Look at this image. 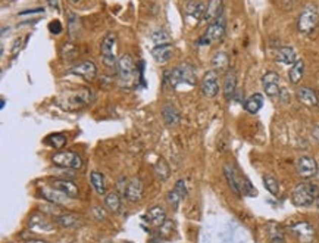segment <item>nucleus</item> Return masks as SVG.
Here are the masks:
<instances>
[{
  "label": "nucleus",
  "instance_id": "6",
  "mask_svg": "<svg viewBox=\"0 0 319 243\" xmlns=\"http://www.w3.org/2000/svg\"><path fill=\"white\" fill-rule=\"evenodd\" d=\"M116 70H118L119 78L125 84L131 83L136 77V62L133 59V56L128 53L119 56V59L116 61Z\"/></svg>",
  "mask_w": 319,
  "mask_h": 243
},
{
  "label": "nucleus",
  "instance_id": "16",
  "mask_svg": "<svg viewBox=\"0 0 319 243\" xmlns=\"http://www.w3.org/2000/svg\"><path fill=\"white\" fill-rule=\"evenodd\" d=\"M124 195L130 202H138L140 199L143 198V183H141V180L137 179V177L131 179L125 186Z\"/></svg>",
  "mask_w": 319,
  "mask_h": 243
},
{
  "label": "nucleus",
  "instance_id": "42",
  "mask_svg": "<svg viewBox=\"0 0 319 243\" xmlns=\"http://www.w3.org/2000/svg\"><path fill=\"white\" fill-rule=\"evenodd\" d=\"M91 215H93L96 220L102 221V220L106 218V211H105L100 205H94V206L91 208Z\"/></svg>",
  "mask_w": 319,
  "mask_h": 243
},
{
  "label": "nucleus",
  "instance_id": "2",
  "mask_svg": "<svg viewBox=\"0 0 319 243\" xmlns=\"http://www.w3.org/2000/svg\"><path fill=\"white\" fill-rule=\"evenodd\" d=\"M91 100V91L89 89H79V90H68L65 96L61 97L62 107L71 111H75L79 108L89 105Z\"/></svg>",
  "mask_w": 319,
  "mask_h": 243
},
{
  "label": "nucleus",
  "instance_id": "30",
  "mask_svg": "<svg viewBox=\"0 0 319 243\" xmlns=\"http://www.w3.org/2000/svg\"><path fill=\"white\" fill-rule=\"evenodd\" d=\"M105 205L106 208L113 214H118L121 211L122 203H121V198L116 192H109L106 193V198H105Z\"/></svg>",
  "mask_w": 319,
  "mask_h": 243
},
{
  "label": "nucleus",
  "instance_id": "3",
  "mask_svg": "<svg viewBox=\"0 0 319 243\" xmlns=\"http://www.w3.org/2000/svg\"><path fill=\"white\" fill-rule=\"evenodd\" d=\"M319 19L318 8L315 3H306L304 8L302 9L300 15H299V21H297V28L300 32L307 34L310 31L315 30L316 24Z\"/></svg>",
  "mask_w": 319,
  "mask_h": 243
},
{
  "label": "nucleus",
  "instance_id": "7",
  "mask_svg": "<svg viewBox=\"0 0 319 243\" xmlns=\"http://www.w3.org/2000/svg\"><path fill=\"white\" fill-rule=\"evenodd\" d=\"M115 45H116V34L115 32H107L102 40L100 45V56L102 61L105 62L106 66H113L115 61Z\"/></svg>",
  "mask_w": 319,
  "mask_h": 243
},
{
  "label": "nucleus",
  "instance_id": "49",
  "mask_svg": "<svg viewBox=\"0 0 319 243\" xmlns=\"http://www.w3.org/2000/svg\"><path fill=\"white\" fill-rule=\"evenodd\" d=\"M71 2H72V3H74V5H78V3H79V2H81V0H71Z\"/></svg>",
  "mask_w": 319,
  "mask_h": 243
},
{
  "label": "nucleus",
  "instance_id": "19",
  "mask_svg": "<svg viewBox=\"0 0 319 243\" xmlns=\"http://www.w3.org/2000/svg\"><path fill=\"white\" fill-rule=\"evenodd\" d=\"M235 89H237V73L234 70H228L224 76V84H222V91L227 100H231L234 97Z\"/></svg>",
  "mask_w": 319,
  "mask_h": 243
},
{
  "label": "nucleus",
  "instance_id": "21",
  "mask_svg": "<svg viewBox=\"0 0 319 243\" xmlns=\"http://www.w3.org/2000/svg\"><path fill=\"white\" fill-rule=\"evenodd\" d=\"M205 11H206V5H203V2H200V0H191L185 5V14L190 18H193L196 22L203 19Z\"/></svg>",
  "mask_w": 319,
  "mask_h": 243
},
{
  "label": "nucleus",
  "instance_id": "50",
  "mask_svg": "<svg viewBox=\"0 0 319 243\" xmlns=\"http://www.w3.org/2000/svg\"><path fill=\"white\" fill-rule=\"evenodd\" d=\"M316 206L319 208V195H318V198H316Z\"/></svg>",
  "mask_w": 319,
  "mask_h": 243
},
{
  "label": "nucleus",
  "instance_id": "37",
  "mask_svg": "<svg viewBox=\"0 0 319 243\" xmlns=\"http://www.w3.org/2000/svg\"><path fill=\"white\" fill-rule=\"evenodd\" d=\"M152 40L156 46L169 45L171 43V34L165 28H157L152 32Z\"/></svg>",
  "mask_w": 319,
  "mask_h": 243
},
{
  "label": "nucleus",
  "instance_id": "12",
  "mask_svg": "<svg viewBox=\"0 0 319 243\" xmlns=\"http://www.w3.org/2000/svg\"><path fill=\"white\" fill-rule=\"evenodd\" d=\"M69 73L76 77H81V78H84L87 81H91L97 76V66H96V63L93 61H84L74 65L69 70Z\"/></svg>",
  "mask_w": 319,
  "mask_h": 243
},
{
  "label": "nucleus",
  "instance_id": "29",
  "mask_svg": "<svg viewBox=\"0 0 319 243\" xmlns=\"http://www.w3.org/2000/svg\"><path fill=\"white\" fill-rule=\"evenodd\" d=\"M90 182L91 186L94 187V190H96L99 195H106V183H105V177H103L102 172H99V171H91Z\"/></svg>",
  "mask_w": 319,
  "mask_h": 243
},
{
  "label": "nucleus",
  "instance_id": "27",
  "mask_svg": "<svg viewBox=\"0 0 319 243\" xmlns=\"http://www.w3.org/2000/svg\"><path fill=\"white\" fill-rule=\"evenodd\" d=\"M164 81L167 84L168 87L171 89H175L180 83H184L182 81V74H181V68L177 66V68H172L165 73V77H164Z\"/></svg>",
  "mask_w": 319,
  "mask_h": 243
},
{
  "label": "nucleus",
  "instance_id": "28",
  "mask_svg": "<svg viewBox=\"0 0 319 243\" xmlns=\"http://www.w3.org/2000/svg\"><path fill=\"white\" fill-rule=\"evenodd\" d=\"M276 61L280 63H284V65H293L297 61V56H296V52L293 47H281L278 50V55H276Z\"/></svg>",
  "mask_w": 319,
  "mask_h": 243
},
{
  "label": "nucleus",
  "instance_id": "8",
  "mask_svg": "<svg viewBox=\"0 0 319 243\" xmlns=\"http://www.w3.org/2000/svg\"><path fill=\"white\" fill-rule=\"evenodd\" d=\"M290 231L300 243H312L315 239V228L307 221H299L290 227Z\"/></svg>",
  "mask_w": 319,
  "mask_h": 243
},
{
  "label": "nucleus",
  "instance_id": "44",
  "mask_svg": "<svg viewBox=\"0 0 319 243\" xmlns=\"http://www.w3.org/2000/svg\"><path fill=\"white\" fill-rule=\"evenodd\" d=\"M49 30L50 32H53V34H59L62 31V24L59 19H55V21H52L50 24H49Z\"/></svg>",
  "mask_w": 319,
  "mask_h": 243
},
{
  "label": "nucleus",
  "instance_id": "13",
  "mask_svg": "<svg viewBox=\"0 0 319 243\" xmlns=\"http://www.w3.org/2000/svg\"><path fill=\"white\" fill-rule=\"evenodd\" d=\"M52 187L61 190L62 193H65L68 198L76 199L79 196V190H78V186L72 180H68V179H56L53 182L49 183Z\"/></svg>",
  "mask_w": 319,
  "mask_h": 243
},
{
  "label": "nucleus",
  "instance_id": "25",
  "mask_svg": "<svg viewBox=\"0 0 319 243\" xmlns=\"http://www.w3.org/2000/svg\"><path fill=\"white\" fill-rule=\"evenodd\" d=\"M263 107V96L260 94V93H253L250 97H247V100L244 102V109L249 112V114H252V115H255V114H258L259 111L262 109Z\"/></svg>",
  "mask_w": 319,
  "mask_h": 243
},
{
  "label": "nucleus",
  "instance_id": "34",
  "mask_svg": "<svg viewBox=\"0 0 319 243\" xmlns=\"http://www.w3.org/2000/svg\"><path fill=\"white\" fill-rule=\"evenodd\" d=\"M154 172H156V177L161 182L168 180V177L171 174V169H169V165H168V162L165 159H157V162L154 164Z\"/></svg>",
  "mask_w": 319,
  "mask_h": 243
},
{
  "label": "nucleus",
  "instance_id": "22",
  "mask_svg": "<svg viewBox=\"0 0 319 243\" xmlns=\"http://www.w3.org/2000/svg\"><path fill=\"white\" fill-rule=\"evenodd\" d=\"M174 53V47L172 45H161V46H154L152 50V56L154 61L157 63H167L171 56Z\"/></svg>",
  "mask_w": 319,
  "mask_h": 243
},
{
  "label": "nucleus",
  "instance_id": "10",
  "mask_svg": "<svg viewBox=\"0 0 319 243\" xmlns=\"http://www.w3.org/2000/svg\"><path fill=\"white\" fill-rule=\"evenodd\" d=\"M262 86L263 91L269 97H278L281 94V87H280V76L275 71H268L263 78H262Z\"/></svg>",
  "mask_w": 319,
  "mask_h": 243
},
{
  "label": "nucleus",
  "instance_id": "40",
  "mask_svg": "<svg viewBox=\"0 0 319 243\" xmlns=\"http://www.w3.org/2000/svg\"><path fill=\"white\" fill-rule=\"evenodd\" d=\"M61 56L65 61H71L76 56V46L72 43H63L61 47Z\"/></svg>",
  "mask_w": 319,
  "mask_h": 243
},
{
  "label": "nucleus",
  "instance_id": "45",
  "mask_svg": "<svg viewBox=\"0 0 319 243\" xmlns=\"http://www.w3.org/2000/svg\"><path fill=\"white\" fill-rule=\"evenodd\" d=\"M18 47L21 49V39H18V40L15 42V45H14V49H12L14 55H16V53H18Z\"/></svg>",
  "mask_w": 319,
  "mask_h": 243
},
{
  "label": "nucleus",
  "instance_id": "35",
  "mask_svg": "<svg viewBox=\"0 0 319 243\" xmlns=\"http://www.w3.org/2000/svg\"><path fill=\"white\" fill-rule=\"evenodd\" d=\"M228 63H229V58L225 52H218L212 58V66L215 71H222L227 70Z\"/></svg>",
  "mask_w": 319,
  "mask_h": 243
},
{
  "label": "nucleus",
  "instance_id": "36",
  "mask_svg": "<svg viewBox=\"0 0 319 243\" xmlns=\"http://www.w3.org/2000/svg\"><path fill=\"white\" fill-rule=\"evenodd\" d=\"M180 68H181L182 81L193 86L196 83V70L190 63H182V65H180Z\"/></svg>",
  "mask_w": 319,
  "mask_h": 243
},
{
  "label": "nucleus",
  "instance_id": "15",
  "mask_svg": "<svg viewBox=\"0 0 319 243\" xmlns=\"http://www.w3.org/2000/svg\"><path fill=\"white\" fill-rule=\"evenodd\" d=\"M146 221L153 227H162L167 223V211L161 205L152 206L146 214Z\"/></svg>",
  "mask_w": 319,
  "mask_h": 243
},
{
  "label": "nucleus",
  "instance_id": "33",
  "mask_svg": "<svg viewBox=\"0 0 319 243\" xmlns=\"http://www.w3.org/2000/svg\"><path fill=\"white\" fill-rule=\"evenodd\" d=\"M79 215L75 214H61L58 217V224L65 228H74L79 224Z\"/></svg>",
  "mask_w": 319,
  "mask_h": 243
},
{
  "label": "nucleus",
  "instance_id": "26",
  "mask_svg": "<svg viewBox=\"0 0 319 243\" xmlns=\"http://www.w3.org/2000/svg\"><path fill=\"white\" fill-rule=\"evenodd\" d=\"M30 227L32 230H38V231H53V226L50 224V221L45 215H37V214L31 215Z\"/></svg>",
  "mask_w": 319,
  "mask_h": 243
},
{
  "label": "nucleus",
  "instance_id": "48",
  "mask_svg": "<svg viewBox=\"0 0 319 243\" xmlns=\"http://www.w3.org/2000/svg\"><path fill=\"white\" fill-rule=\"evenodd\" d=\"M313 136L318 137V138H319V127H316V128L313 130Z\"/></svg>",
  "mask_w": 319,
  "mask_h": 243
},
{
  "label": "nucleus",
  "instance_id": "43",
  "mask_svg": "<svg viewBox=\"0 0 319 243\" xmlns=\"http://www.w3.org/2000/svg\"><path fill=\"white\" fill-rule=\"evenodd\" d=\"M174 190H175L182 199L187 198V186H185V182H184V180H178V182L175 183Z\"/></svg>",
  "mask_w": 319,
  "mask_h": 243
},
{
  "label": "nucleus",
  "instance_id": "39",
  "mask_svg": "<svg viewBox=\"0 0 319 243\" xmlns=\"http://www.w3.org/2000/svg\"><path fill=\"white\" fill-rule=\"evenodd\" d=\"M45 143L50 148H55V149H62L65 145H66V137L63 134H50L45 138Z\"/></svg>",
  "mask_w": 319,
  "mask_h": 243
},
{
  "label": "nucleus",
  "instance_id": "18",
  "mask_svg": "<svg viewBox=\"0 0 319 243\" xmlns=\"http://www.w3.org/2000/svg\"><path fill=\"white\" fill-rule=\"evenodd\" d=\"M224 14V0H208L203 19L212 22Z\"/></svg>",
  "mask_w": 319,
  "mask_h": 243
},
{
  "label": "nucleus",
  "instance_id": "11",
  "mask_svg": "<svg viewBox=\"0 0 319 243\" xmlns=\"http://www.w3.org/2000/svg\"><path fill=\"white\" fill-rule=\"evenodd\" d=\"M296 169H297V172H299V176L300 177H303V179H310V177H313L315 174H316V171H318V164H316V161L312 158V156H300L299 159H297V164H296Z\"/></svg>",
  "mask_w": 319,
  "mask_h": 243
},
{
  "label": "nucleus",
  "instance_id": "4",
  "mask_svg": "<svg viewBox=\"0 0 319 243\" xmlns=\"http://www.w3.org/2000/svg\"><path fill=\"white\" fill-rule=\"evenodd\" d=\"M225 30H227V22H225L224 15H222L208 25V28L205 31V36L200 39L198 45H211V43L221 42L225 36Z\"/></svg>",
  "mask_w": 319,
  "mask_h": 243
},
{
  "label": "nucleus",
  "instance_id": "17",
  "mask_svg": "<svg viewBox=\"0 0 319 243\" xmlns=\"http://www.w3.org/2000/svg\"><path fill=\"white\" fill-rule=\"evenodd\" d=\"M296 97L299 99L300 103H303L306 107H316L319 103L318 93L310 87H306V86L299 87L296 90Z\"/></svg>",
  "mask_w": 319,
  "mask_h": 243
},
{
  "label": "nucleus",
  "instance_id": "23",
  "mask_svg": "<svg viewBox=\"0 0 319 243\" xmlns=\"http://www.w3.org/2000/svg\"><path fill=\"white\" fill-rule=\"evenodd\" d=\"M68 14V32H69V37H71V40H76L78 37H79V32H81V19H79V16L74 14V12H71V11H68L66 12Z\"/></svg>",
  "mask_w": 319,
  "mask_h": 243
},
{
  "label": "nucleus",
  "instance_id": "38",
  "mask_svg": "<svg viewBox=\"0 0 319 243\" xmlns=\"http://www.w3.org/2000/svg\"><path fill=\"white\" fill-rule=\"evenodd\" d=\"M263 186L265 189L272 195V196H278L280 195V183L273 177V176H263Z\"/></svg>",
  "mask_w": 319,
  "mask_h": 243
},
{
  "label": "nucleus",
  "instance_id": "1",
  "mask_svg": "<svg viewBox=\"0 0 319 243\" xmlns=\"http://www.w3.org/2000/svg\"><path fill=\"white\" fill-rule=\"evenodd\" d=\"M319 192L316 184L309 182L299 183L291 192V202L296 206H310L316 202Z\"/></svg>",
  "mask_w": 319,
  "mask_h": 243
},
{
  "label": "nucleus",
  "instance_id": "32",
  "mask_svg": "<svg viewBox=\"0 0 319 243\" xmlns=\"http://www.w3.org/2000/svg\"><path fill=\"white\" fill-rule=\"evenodd\" d=\"M266 233H268V239L269 243H286V237H284V231L283 228L276 224H269L266 227Z\"/></svg>",
  "mask_w": 319,
  "mask_h": 243
},
{
  "label": "nucleus",
  "instance_id": "51",
  "mask_svg": "<svg viewBox=\"0 0 319 243\" xmlns=\"http://www.w3.org/2000/svg\"><path fill=\"white\" fill-rule=\"evenodd\" d=\"M318 108H319V103H318Z\"/></svg>",
  "mask_w": 319,
  "mask_h": 243
},
{
  "label": "nucleus",
  "instance_id": "47",
  "mask_svg": "<svg viewBox=\"0 0 319 243\" xmlns=\"http://www.w3.org/2000/svg\"><path fill=\"white\" fill-rule=\"evenodd\" d=\"M49 3H52L50 6H53V8H56V9H58V0H49Z\"/></svg>",
  "mask_w": 319,
  "mask_h": 243
},
{
  "label": "nucleus",
  "instance_id": "20",
  "mask_svg": "<svg viewBox=\"0 0 319 243\" xmlns=\"http://www.w3.org/2000/svg\"><path fill=\"white\" fill-rule=\"evenodd\" d=\"M224 176L227 179L228 186L232 190V193L235 196H242V189H240V179H242V176H238L237 171L231 167V165H225L224 167Z\"/></svg>",
  "mask_w": 319,
  "mask_h": 243
},
{
  "label": "nucleus",
  "instance_id": "41",
  "mask_svg": "<svg viewBox=\"0 0 319 243\" xmlns=\"http://www.w3.org/2000/svg\"><path fill=\"white\" fill-rule=\"evenodd\" d=\"M167 199H168V202H169V205H171V206H172V208L177 211V210H178V205H180V202L182 200L181 196H180V195H178L175 190H171V192L168 193Z\"/></svg>",
  "mask_w": 319,
  "mask_h": 243
},
{
  "label": "nucleus",
  "instance_id": "31",
  "mask_svg": "<svg viewBox=\"0 0 319 243\" xmlns=\"http://www.w3.org/2000/svg\"><path fill=\"white\" fill-rule=\"evenodd\" d=\"M304 74V62L297 59L296 63L291 65L289 71V80L293 83V84H297L302 78H303Z\"/></svg>",
  "mask_w": 319,
  "mask_h": 243
},
{
  "label": "nucleus",
  "instance_id": "46",
  "mask_svg": "<svg viewBox=\"0 0 319 243\" xmlns=\"http://www.w3.org/2000/svg\"><path fill=\"white\" fill-rule=\"evenodd\" d=\"M25 243H49L47 240H42V239H32V240H27Z\"/></svg>",
  "mask_w": 319,
  "mask_h": 243
},
{
  "label": "nucleus",
  "instance_id": "24",
  "mask_svg": "<svg viewBox=\"0 0 319 243\" xmlns=\"http://www.w3.org/2000/svg\"><path fill=\"white\" fill-rule=\"evenodd\" d=\"M162 118H164L165 124L169 125V127L171 125H177L180 122V112L174 105L167 103V105L162 107Z\"/></svg>",
  "mask_w": 319,
  "mask_h": 243
},
{
  "label": "nucleus",
  "instance_id": "14",
  "mask_svg": "<svg viewBox=\"0 0 319 243\" xmlns=\"http://www.w3.org/2000/svg\"><path fill=\"white\" fill-rule=\"evenodd\" d=\"M40 192H42V196H43L46 200H49L50 203L59 205V206L66 205V203L69 202V199H71V198H68L65 193H62L61 190H58V189L52 187L50 184H49V186H46V187H43Z\"/></svg>",
  "mask_w": 319,
  "mask_h": 243
},
{
  "label": "nucleus",
  "instance_id": "9",
  "mask_svg": "<svg viewBox=\"0 0 319 243\" xmlns=\"http://www.w3.org/2000/svg\"><path fill=\"white\" fill-rule=\"evenodd\" d=\"M200 90H202V93L206 97H209V99H212V97H215L218 94V91H219V83H218V74H216L215 70L208 71L203 76L202 83H200Z\"/></svg>",
  "mask_w": 319,
  "mask_h": 243
},
{
  "label": "nucleus",
  "instance_id": "5",
  "mask_svg": "<svg viewBox=\"0 0 319 243\" xmlns=\"http://www.w3.org/2000/svg\"><path fill=\"white\" fill-rule=\"evenodd\" d=\"M52 162L55 165L62 168H71V169H79L83 167V159L76 152L72 151H59L52 155Z\"/></svg>",
  "mask_w": 319,
  "mask_h": 243
}]
</instances>
